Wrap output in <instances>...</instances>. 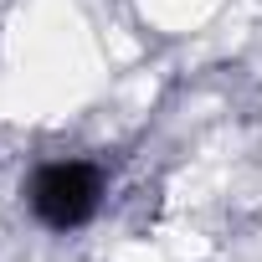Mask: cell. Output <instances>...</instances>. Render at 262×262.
<instances>
[{
    "mask_svg": "<svg viewBox=\"0 0 262 262\" xmlns=\"http://www.w3.org/2000/svg\"><path fill=\"white\" fill-rule=\"evenodd\" d=\"M98 195H103V175H98L88 160L41 165L36 180H31V211H36L52 231L82 226V221L98 211Z\"/></svg>",
    "mask_w": 262,
    "mask_h": 262,
    "instance_id": "1",
    "label": "cell"
}]
</instances>
